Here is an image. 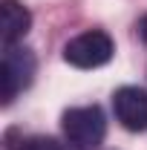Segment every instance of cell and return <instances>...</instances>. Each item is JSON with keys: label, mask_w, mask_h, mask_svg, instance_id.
I'll list each match as a JSON object with an SVG mask.
<instances>
[{"label": "cell", "mask_w": 147, "mask_h": 150, "mask_svg": "<svg viewBox=\"0 0 147 150\" xmlns=\"http://www.w3.org/2000/svg\"><path fill=\"white\" fill-rule=\"evenodd\" d=\"M64 136L75 150H98L107 136V121L101 107H72L64 112Z\"/></svg>", "instance_id": "cell-1"}, {"label": "cell", "mask_w": 147, "mask_h": 150, "mask_svg": "<svg viewBox=\"0 0 147 150\" xmlns=\"http://www.w3.org/2000/svg\"><path fill=\"white\" fill-rule=\"evenodd\" d=\"M112 52H115L112 38L101 29H90V32L75 35L64 46V61L78 69H95V67H104L112 58Z\"/></svg>", "instance_id": "cell-2"}, {"label": "cell", "mask_w": 147, "mask_h": 150, "mask_svg": "<svg viewBox=\"0 0 147 150\" xmlns=\"http://www.w3.org/2000/svg\"><path fill=\"white\" fill-rule=\"evenodd\" d=\"M35 69H37V64H35L32 49L18 46V43H12V46H6V49H3V67H0L3 104H12V101H15V95L23 93V90L32 84Z\"/></svg>", "instance_id": "cell-3"}, {"label": "cell", "mask_w": 147, "mask_h": 150, "mask_svg": "<svg viewBox=\"0 0 147 150\" xmlns=\"http://www.w3.org/2000/svg\"><path fill=\"white\" fill-rule=\"evenodd\" d=\"M112 110L121 127L130 133L147 130V90L139 87H121L112 95Z\"/></svg>", "instance_id": "cell-4"}, {"label": "cell", "mask_w": 147, "mask_h": 150, "mask_svg": "<svg viewBox=\"0 0 147 150\" xmlns=\"http://www.w3.org/2000/svg\"><path fill=\"white\" fill-rule=\"evenodd\" d=\"M29 26H32V15H29L26 6H20L18 0H0V38H3V46L18 43L29 32Z\"/></svg>", "instance_id": "cell-5"}, {"label": "cell", "mask_w": 147, "mask_h": 150, "mask_svg": "<svg viewBox=\"0 0 147 150\" xmlns=\"http://www.w3.org/2000/svg\"><path fill=\"white\" fill-rule=\"evenodd\" d=\"M6 150H64V144H58L49 136H32V139L20 136V142H15V133H9L6 136Z\"/></svg>", "instance_id": "cell-6"}, {"label": "cell", "mask_w": 147, "mask_h": 150, "mask_svg": "<svg viewBox=\"0 0 147 150\" xmlns=\"http://www.w3.org/2000/svg\"><path fill=\"white\" fill-rule=\"evenodd\" d=\"M139 35H141V40L147 43V15H144L141 20H139Z\"/></svg>", "instance_id": "cell-7"}]
</instances>
